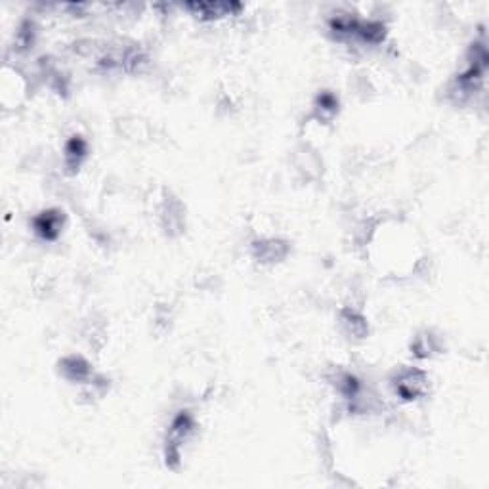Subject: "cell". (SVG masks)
Returning <instances> with one entry per match:
<instances>
[{
	"label": "cell",
	"instance_id": "2",
	"mask_svg": "<svg viewBox=\"0 0 489 489\" xmlns=\"http://www.w3.org/2000/svg\"><path fill=\"white\" fill-rule=\"evenodd\" d=\"M394 390L405 402H413L426 394L428 378L421 369H404L394 380Z\"/></svg>",
	"mask_w": 489,
	"mask_h": 489
},
{
	"label": "cell",
	"instance_id": "3",
	"mask_svg": "<svg viewBox=\"0 0 489 489\" xmlns=\"http://www.w3.org/2000/svg\"><path fill=\"white\" fill-rule=\"evenodd\" d=\"M64 228V212L58 209L42 210L33 218L35 234L44 241H56Z\"/></svg>",
	"mask_w": 489,
	"mask_h": 489
},
{
	"label": "cell",
	"instance_id": "1",
	"mask_svg": "<svg viewBox=\"0 0 489 489\" xmlns=\"http://www.w3.org/2000/svg\"><path fill=\"white\" fill-rule=\"evenodd\" d=\"M193 430H195V421L189 413H180L174 417L169 434H167V445H164V459L169 466H176L182 457V447L189 437L193 436Z\"/></svg>",
	"mask_w": 489,
	"mask_h": 489
},
{
	"label": "cell",
	"instance_id": "5",
	"mask_svg": "<svg viewBox=\"0 0 489 489\" xmlns=\"http://www.w3.org/2000/svg\"><path fill=\"white\" fill-rule=\"evenodd\" d=\"M61 371L69 380H77V382H86L88 377L92 375V369L88 366V361L83 359L80 356H71L61 361Z\"/></svg>",
	"mask_w": 489,
	"mask_h": 489
},
{
	"label": "cell",
	"instance_id": "7",
	"mask_svg": "<svg viewBox=\"0 0 489 489\" xmlns=\"http://www.w3.org/2000/svg\"><path fill=\"white\" fill-rule=\"evenodd\" d=\"M313 111H315L320 121H331L339 111V98L334 96L333 92H321L320 96L315 98Z\"/></svg>",
	"mask_w": 489,
	"mask_h": 489
},
{
	"label": "cell",
	"instance_id": "8",
	"mask_svg": "<svg viewBox=\"0 0 489 489\" xmlns=\"http://www.w3.org/2000/svg\"><path fill=\"white\" fill-rule=\"evenodd\" d=\"M285 253H287L285 243L275 241V239H267V241H262L256 245V256L262 262H277L285 256Z\"/></svg>",
	"mask_w": 489,
	"mask_h": 489
},
{
	"label": "cell",
	"instance_id": "4",
	"mask_svg": "<svg viewBox=\"0 0 489 489\" xmlns=\"http://www.w3.org/2000/svg\"><path fill=\"white\" fill-rule=\"evenodd\" d=\"M188 10L195 13L201 20H218L224 16H229L231 10H239V4H220V2H199V4H188Z\"/></svg>",
	"mask_w": 489,
	"mask_h": 489
},
{
	"label": "cell",
	"instance_id": "6",
	"mask_svg": "<svg viewBox=\"0 0 489 489\" xmlns=\"http://www.w3.org/2000/svg\"><path fill=\"white\" fill-rule=\"evenodd\" d=\"M88 155V144L83 136H73L66 144L67 169H78Z\"/></svg>",
	"mask_w": 489,
	"mask_h": 489
}]
</instances>
